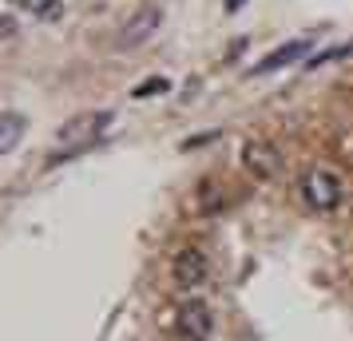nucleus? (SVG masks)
<instances>
[{
    "mask_svg": "<svg viewBox=\"0 0 353 341\" xmlns=\"http://www.w3.org/2000/svg\"><path fill=\"white\" fill-rule=\"evenodd\" d=\"M12 36H17V17L0 12V44H4V40H12Z\"/></svg>",
    "mask_w": 353,
    "mask_h": 341,
    "instance_id": "10",
    "label": "nucleus"
},
{
    "mask_svg": "<svg viewBox=\"0 0 353 341\" xmlns=\"http://www.w3.org/2000/svg\"><path fill=\"white\" fill-rule=\"evenodd\" d=\"M159 24H163V8H139V12H135V17L119 28V36H115V48L131 52V48H139V44H147L151 36L159 32Z\"/></svg>",
    "mask_w": 353,
    "mask_h": 341,
    "instance_id": "3",
    "label": "nucleus"
},
{
    "mask_svg": "<svg viewBox=\"0 0 353 341\" xmlns=\"http://www.w3.org/2000/svg\"><path fill=\"white\" fill-rule=\"evenodd\" d=\"M310 48H314V40H290V44H282V48H274L270 56H262L254 68H250V76H270V72H278V68H290L298 64L302 56H310Z\"/></svg>",
    "mask_w": 353,
    "mask_h": 341,
    "instance_id": "5",
    "label": "nucleus"
},
{
    "mask_svg": "<svg viewBox=\"0 0 353 341\" xmlns=\"http://www.w3.org/2000/svg\"><path fill=\"white\" fill-rule=\"evenodd\" d=\"M210 329H214L210 309L199 298L183 302V309H179V338L183 341H210Z\"/></svg>",
    "mask_w": 353,
    "mask_h": 341,
    "instance_id": "4",
    "label": "nucleus"
},
{
    "mask_svg": "<svg viewBox=\"0 0 353 341\" xmlns=\"http://www.w3.org/2000/svg\"><path fill=\"white\" fill-rule=\"evenodd\" d=\"M151 92H167V80H155V83H139L135 96H151Z\"/></svg>",
    "mask_w": 353,
    "mask_h": 341,
    "instance_id": "11",
    "label": "nucleus"
},
{
    "mask_svg": "<svg viewBox=\"0 0 353 341\" xmlns=\"http://www.w3.org/2000/svg\"><path fill=\"white\" fill-rule=\"evenodd\" d=\"M108 127H112V112H83V115H76V119H68L64 127L56 131V143L64 147V151H76V147L96 143Z\"/></svg>",
    "mask_w": 353,
    "mask_h": 341,
    "instance_id": "2",
    "label": "nucleus"
},
{
    "mask_svg": "<svg viewBox=\"0 0 353 341\" xmlns=\"http://www.w3.org/2000/svg\"><path fill=\"white\" fill-rule=\"evenodd\" d=\"M175 282L183 286V290L203 286V282H207V254L194 250V246H183V250L175 254Z\"/></svg>",
    "mask_w": 353,
    "mask_h": 341,
    "instance_id": "6",
    "label": "nucleus"
},
{
    "mask_svg": "<svg viewBox=\"0 0 353 341\" xmlns=\"http://www.w3.org/2000/svg\"><path fill=\"white\" fill-rule=\"evenodd\" d=\"M20 4H24L28 12H36L40 20H56L60 12H64V4H60V0H20Z\"/></svg>",
    "mask_w": 353,
    "mask_h": 341,
    "instance_id": "9",
    "label": "nucleus"
},
{
    "mask_svg": "<svg viewBox=\"0 0 353 341\" xmlns=\"http://www.w3.org/2000/svg\"><path fill=\"white\" fill-rule=\"evenodd\" d=\"M242 8V0H226V12H239Z\"/></svg>",
    "mask_w": 353,
    "mask_h": 341,
    "instance_id": "12",
    "label": "nucleus"
},
{
    "mask_svg": "<svg viewBox=\"0 0 353 341\" xmlns=\"http://www.w3.org/2000/svg\"><path fill=\"white\" fill-rule=\"evenodd\" d=\"M242 167H246V171H254L258 179H274V175L282 171V159H278V151H274L270 143L254 139V143L242 147Z\"/></svg>",
    "mask_w": 353,
    "mask_h": 341,
    "instance_id": "7",
    "label": "nucleus"
},
{
    "mask_svg": "<svg viewBox=\"0 0 353 341\" xmlns=\"http://www.w3.org/2000/svg\"><path fill=\"white\" fill-rule=\"evenodd\" d=\"M24 131H28V119L20 112H0V155L17 151V143L24 139Z\"/></svg>",
    "mask_w": 353,
    "mask_h": 341,
    "instance_id": "8",
    "label": "nucleus"
},
{
    "mask_svg": "<svg viewBox=\"0 0 353 341\" xmlns=\"http://www.w3.org/2000/svg\"><path fill=\"white\" fill-rule=\"evenodd\" d=\"M298 191H302V203L310 207V211H337L341 207V198H345V183H341V175L337 171H330V167H310L302 175V183H298Z\"/></svg>",
    "mask_w": 353,
    "mask_h": 341,
    "instance_id": "1",
    "label": "nucleus"
}]
</instances>
